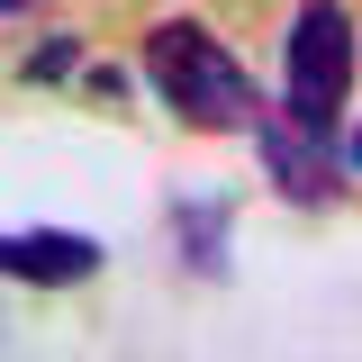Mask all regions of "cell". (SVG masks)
<instances>
[{
    "mask_svg": "<svg viewBox=\"0 0 362 362\" xmlns=\"http://www.w3.org/2000/svg\"><path fill=\"white\" fill-rule=\"evenodd\" d=\"M145 82L163 90V109H173L181 127H199V136H245V127H263V109H272L263 90H254V73L199 18L145 28Z\"/></svg>",
    "mask_w": 362,
    "mask_h": 362,
    "instance_id": "cell-1",
    "label": "cell"
},
{
    "mask_svg": "<svg viewBox=\"0 0 362 362\" xmlns=\"http://www.w3.org/2000/svg\"><path fill=\"white\" fill-rule=\"evenodd\" d=\"M344 90H354V18L335 0H299L290 9V37H281V109L299 127L335 136Z\"/></svg>",
    "mask_w": 362,
    "mask_h": 362,
    "instance_id": "cell-2",
    "label": "cell"
},
{
    "mask_svg": "<svg viewBox=\"0 0 362 362\" xmlns=\"http://www.w3.org/2000/svg\"><path fill=\"white\" fill-rule=\"evenodd\" d=\"M254 145H263V163H272V190H281V199H299V209H317V199L335 190V136L299 127L290 109H263V127H254Z\"/></svg>",
    "mask_w": 362,
    "mask_h": 362,
    "instance_id": "cell-3",
    "label": "cell"
},
{
    "mask_svg": "<svg viewBox=\"0 0 362 362\" xmlns=\"http://www.w3.org/2000/svg\"><path fill=\"white\" fill-rule=\"evenodd\" d=\"M0 263H9V281H90L100 272V245L82 226H18L0 245Z\"/></svg>",
    "mask_w": 362,
    "mask_h": 362,
    "instance_id": "cell-4",
    "label": "cell"
},
{
    "mask_svg": "<svg viewBox=\"0 0 362 362\" xmlns=\"http://www.w3.org/2000/svg\"><path fill=\"white\" fill-rule=\"evenodd\" d=\"M173 235H181V254H190V272H209V281L226 272V209H218V199L173 209Z\"/></svg>",
    "mask_w": 362,
    "mask_h": 362,
    "instance_id": "cell-5",
    "label": "cell"
},
{
    "mask_svg": "<svg viewBox=\"0 0 362 362\" xmlns=\"http://www.w3.org/2000/svg\"><path fill=\"white\" fill-rule=\"evenodd\" d=\"M28 73H37V82H54V73H73V37H54V45L37 54V64H28Z\"/></svg>",
    "mask_w": 362,
    "mask_h": 362,
    "instance_id": "cell-6",
    "label": "cell"
},
{
    "mask_svg": "<svg viewBox=\"0 0 362 362\" xmlns=\"http://www.w3.org/2000/svg\"><path fill=\"white\" fill-rule=\"evenodd\" d=\"M354 173H362V127H354Z\"/></svg>",
    "mask_w": 362,
    "mask_h": 362,
    "instance_id": "cell-7",
    "label": "cell"
},
{
    "mask_svg": "<svg viewBox=\"0 0 362 362\" xmlns=\"http://www.w3.org/2000/svg\"><path fill=\"white\" fill-rule=\"evenodd\" d=\"M0 9H28V0H0Z\"/></svg>",
    "mask_w": 362,
    "mask_h": 362,
    "instance_id": "cell-8",
    "label": "cell"
}]
</instances>
